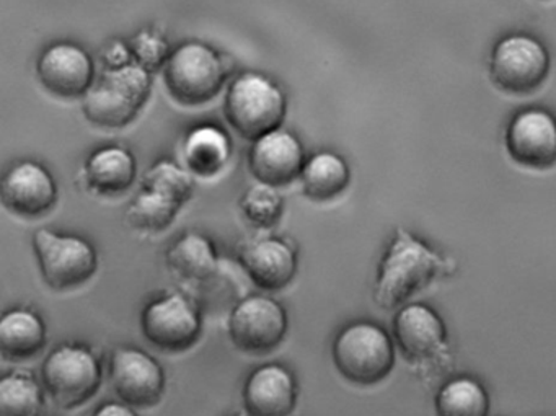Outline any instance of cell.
Instances as JSON below:
<instances>
[{
	"mask_svg": "<svg viewBox=\"0 0 556 416\" xmlns=\"http://www.w3.org/2000/svg\"><path fill=\"white\" fill-rule=\"evenodd\" d=\"M447 266L425 242L399 229L380 263L374 298L380 307L395 308L425 289L435 276L447 272Z\"/></svg>",
	"mask_w": 556,
	"mask_h": 416,
	"instance_id": "1",
	"label": "cell"
},
{
	"mask_svg": "<svg viewBox=\"0 0 556 416\" xmlns=\"http://www.w3.org/2000/svg\"><path fill=\"white\" fill-rule=\"evenodd\" d=\"M151 86L149 71L139 64L109 70L84 97V115L99 128H126L144 109Z\"/></svg>",
	"mask_w": 556,
	"mask_h": 416,
	"instance_id": "2",
	"label": "cell"
},
{
	"mask_svg": "<svg viewBox=\"0 0 556 416\" xmlns=\"http://www.w3.org/2000/svg\"><path fill=\"white\" fill-rule=\"evenodd\" d=\"M286 97L268 77L258 73H245L230 86L224 103L227 122L237 135L256 141L276 131L285 122Z\"/></svg>",
	"mask_w": 556,
	"mask_h": 416,
	"instance_id": "3",
	"label": "cell"
},
{
	"mask_svg": "<svg viewBox=\"0 0 556 416\" xmlns=\"http://www.w3.org/2000/svg\"><path fill=\"white\" fill-rule=\"evenodd\" d=\"M164 83L175 102L184 106H203L219 96L226 83V70L213 48L190 41L168 58Z\"/></svg>",
	"mask_w": 556,
	"mask_h": 416,
	"instance_id": "4",
	"label": "cell"
},
{
	"mask_svg": "<svg viewBox=\"0 0 556 416\" xmlns=\"http://www.w3.org/2000/svg\"><path fill=\"white\" fill-rule=\"evenodd\" d=\"M333 360L348 380L372 386L389 376L395 363V351L383 328L370 322H356L338 335Z\"/></svg>",
	"mask_w": 556,
	"mask_h": 416,
	"instance_id": "5",
	"label": "cell"
},
{
	"mask_svg": "<svg viewBox=\"0 0 556 416\" xmlns=\"http://www.w3.org/2000/svg\"><path fill=\"white\" fill-rule=\"evenodd\" d=\"M493 83L514 96L533 93L549 73V53L539 38L510 34L494 45L490 60Z\"/></svg>",
	"mask_w": 556,
	"mask_h": 416,
	"instance_id": "6",
	"label": "cell"
},
{
	"mask_svg": "<svg viewBox=\"0 0 556 416\" xmlns=\"http://www.w3.org/2000/svg\"><path fill=\"white\" fill-rule=\"evenodd\" d=\"M34 247L45 281L53 289L77 288L96 273V249L80 237L40 229L35 232Z\"/></svg>",
	"mask_w": 556,
	"mask_h": 416,
	"instance_id": "7",
	"label": "cell"
},
{
	"mask_svg": "<svg viewBox=\"0 0 556 416\" xmlns=\"http://www.w3.org/2000/svg\"><path fill=\"white\" fill-rule=\"evenodd\" d=\"M43 380L61 406L74 408L96 395L102 382V369L90 351L66 344L45 361Z\"/></svg>",
	"mask_w": 556,
	"mask_h": 416,
	"instance_id": "8",
	"label": "cell"
},
{
	"mask_svg": "<svg viewBox=\"0 0 556 416\" xmlns=\"http://www.w3.org/2000/svg\"><path fill=\"white\" fill-rule=\"evenodd\" d=\"M506 148L523 167L546 171L556 164V116L540 106L520 110L506 129Z\"/></svg>",
	"mask_w": 556,
	"mask_h": 416,
	"instance_id": "9",
	"label": "cell"
},
{
	"mask_svg": "<svg viewBox=\"0 0 556 416\" xmlns=\"http://www.w3.org/2000/svg\"><path fill=\"white\" fill-rule=\"evenodd\" d=\"M288 330L285 308L269 298L252 295L233 308L229 333L240 350L265 354L275 350Z\"/></svg>",
	"mask_w": 556,
	"mask_h": 416,
	"instance_id": "10",
	"label": "cell"
},
{
	"mask_svg": "<svg viewBox=\"0 0 556 416\" xmlns=\"http://www.w3.org/2000/svg\"><path fill=\"white\" fill-rule=\"evenodd\" d=\"M142 331L161 350H188L200 337L201 320L197 308L180 294L151 302L142 312Z\"/></svg>",
	"mask_w": 556,
	"mask_h": 416,
	"instance_id": "11",
	"label": "cell"
},
{
	"mask_svg": "<svg viewBox=\"0 0 556 416\" xmlns=\"http://www.w3.org/2000/svg\"><path fill=\"white\" fill-rule=\"evenodd\" d=\"M93 61L86 50L67 41L51 45L37 64L41 86L58 99H79L93 86Z\"/></svg>",
	"mask_w": 556,
	"mask_h": 416,
	"instance_id": "12",
	"label": "cell"
},
{
	"mask_svg": "<svg viewBox=\"0 0 556 416\" xmlns=\"http://www.w3.org/2000/svg\"><path fill=\"white\" fill-rule=\"evenodd\" d=\"M110 376L119 399L131 406L155 405L164 392L161 364L136 348H119L113 353Z\"/></svg>",
	"mask_w": 556,
	"mask_h": 416,
	"instance_id": "13",
	"label": "cell"
},
{
	"mask_svg": "<svg viewBox=\"0 0 556 416\" xmlns=\"http://www.w3.org/2000/svg\"><path fill=\"white\" fill-rule=\"evenodd\" d=\"M0 200L17 216L40 217L56 204V181L43 165L21 162L2 178Z\"/></svg>",
	"mask_w": 556,
	"mask_h": 416,
	"instance_id": "14",
	"label": "cell"
},
{
	"mask_svg": "<svg viewBox=\"0 0 556 416\" xmlns=\"http://www.w3.org/2000/svg\"><path fill=\"white\" fill-rule=\"evenodd\" d=\"M304 148L292 133L276 129L253 141L249 167L260 184L286 187L304 171Z\"/></svg>",
	"mask_w": 556,
	"mask_h": 416,
	"instance_id": "15",
	"label": "cell"
},
{
	"mask_svg": "<svg viewBox=\"0 0 556 416\" xmlns=\"http://www.w3.org/2000/svg\"><path fill=\"white\" fill-rule=\"evenodd\" d=\"M395 337L400 350L412 363L438 360L447 353L444 322L428 305L412 304L396 314Z\"/></svg>",
	"mask_w": 556,
	"mask_h": 416,
	"instance_id": "16",
	"label": "cell"
},
{
	"mask_svg": "<svg viewBox=\"0 0 556 416\" xmlns=\"http://www.w3.org/2000/svg\"><path fill=\"white\" fill-rule=\"evenodd\" d=\"M298 399L294 377L279 364L253 370L243 389V400L252 416H289Z\"/></svg>",
	"mask_w": 556,
	"mask_h": 416,
	"instance_id": "17",
	"label": "cell"
},
{
	"mask_svg": "<svg viewBox=\"0 0 556 416\" xmlns=\"http://www.w3.org/2000/svg\"><path fill=\"white\" fill-rule=\"evenodd\" d=\"M242 263L252 281L266 291H279L294 278L298 262L288 243L266 239L242 253Z\"/></svg>",
	"mask_w": 556,
	"mask_h": 416,
	"instance_id": "18",
	"label": "cell"
},
{
	"mask_svg": "<svg viewBox=\"0 0 556 416\" xmlns=\"http://www.w3.org/2000/svg\"><path fill=\"white\" fill-rule=\"evenodd\" d=\"M86 177L97 193L105 197L125 193L135 181V157L119 146H106L90 155L86 164Z\"/></svg>",
	"mask_w": 556,
	"mask_h": 416,
	"instance_id": "19",
	"label": "cell"
},
{
	"mask_svg": "<svg viewBox=\"0 0 556 416\" xmlns=\"http://www.w3.org/2000/svg\"><path fill=\"white\" fill-rule=\"evenodd\" d=\"M346 161L333 152H318L305 162L301 174L304 193L314 201H330L340 197L350 185Z\"/></svg>",
	"mask_w": 556,
	"mask_h": 416,
	"instance_id": "20",
	"label": "cell"
},
{
	"mask_svg": "<svg viewBox=\"0 0 556 416\" xmlns=\"http://www.w3.org/2000/svg\"><path fill=\"white\" fill-rule=\"evenodd\" d=\"M47 341L43 322L37 314L15 308L0 320V350L12 360L35 356Z\"/></svg>",
	"mask_w": 556,
	"mask_h": 416,
	"instance_id": "21",
	"label": "cell"
},
{
	"mask_svg": "<svg viewBox=\"0 0 556 416\" xmlns=\"http://www.w3.org/2000/svg\"><path fill=\"white\" fill-rule=\"evenodd\" d=\"M184 155L193 174L200 177H213L219 174L229 161V138L219 128L201 126L188 135Z\"/></svg>",
	"mask_w": 556,
	"mask_h": 416,
	"instance_id": "22",
	"label": "cell"
},
{
	"mask_svg": "<svg viewBox=\"0 0 556 416\" xmlns=\"http://www.w3.org/2000/svg\"><path fill=\"white\" fill-rule=\"evenodd\" d=\"M167 263L172 272L181 278H210L216 273L217 259L213 243L201 234H185L167 252Z\"/></svg>",
	"mask_w": 556,
	"mask_h": 416,
	"instance_id": "23",
	"label": "cell"
},
{
	"mask_svg": "<svg viewBox=\"0 0 556 416\" xmlns=\"http://www.w3.org/2000/svg\"><path fill=\"white\" fill-rule=\"evenodd\" d=\"M438 416H488L490 399L470 377L448 380L435 396Z\"/></svg>",
	"mask_w": 556,
	"mask_h": 416,
	"instance_id": "24",
	"label": "cell"
},
{
	"mask_svg": "<svg viewBox=\"0 0 556 416\" xmlns=\"http://www.w3.org/2000/svg\"><path fill=\"white\" fill-rule=\"evenodd\" d=\"M43 396L40 387L24 374H9L0 380V416H41Z\"/></svg>",
	"mask_w": 556,
	"mask_h": 416,
	"instance_id": "25",
	"label": "cell"
},
{
	"mask_svg": "<svg viewBox=\"0 0 556 416\" xmlns=\"http://www.w3.org/2000/svg\"><path fill=\"white\" fill-rule=\"evenodd\" d=\"M180 204L151 190H142L129 204L126 220L144 232H161L174 223Z\"/></svg>",
	"mask_w": 556,
	"mask_h": 416,
	"instance_id": "26",
	"label": "cell"
},
{
	"mask_svg": "<svg viewBox=\"0 0 556 416\" xmlns=\"http://www.w3.org/2000/svg\"><path fill=\"white\" fill-rule=\"evenodd\" d=\"M193 178L174 162L161 161L149 168L144 178L146 190L155 191L162 197L170 198L175 203L184 204L193 193Z\"/></svg>",
	"mask_w": 556,
	"mask_h": 416,
	"instance_id": "27",
	"label": "cell"
},
{
	"mask_svg": "<svg viewBox=\"0 0 556 416\" xmlns=\"http://www.w3.org/2000/svg\"><path fill=\"white\" fill-rule=\"evenodd\" d=\"M282 206H285V201H282L281 194L276 191L275 187L265 184L255 185L247 190L240 201V207H242L247 219L256 227L275 226L281 217Z\"/></svg>",
	"mask_w": 556,
	"mask_h": 416,
	"instance_id": "28",
	"label": "cell"
},
{
	"mask_svg": "<svg viewBox=\"0 0 556 416\" xmlns=\"http://www.w3.org/2000/svg\"><path fill=\"white\" fill-rule=\"evenodd\" d=\"M132 51H135L136 60L139 66L144 67L146 71H155L161 66H165L168 58V45L162 38L142 31L132 41Z\"/></svg>",
	"mask_w": 556,
	"mask_h": 416,
	"instance_id": "29",
	"label": "cell"
},
{
	"mask_svg": "<svg viewBox=\"0 0 556 416\" xmlns=\"http://www.w3.org/2000/svg\"><path fill=\"white\" fill-rule=\"evenodd\" d=\"M93 416H138L129 406L119 403H105L100 406Z\"/></svg>",
	"mask_w": 556,
	"mask_h": 416,
	"instance_id": "30",
	"label": "cell"
}]
</instances>
